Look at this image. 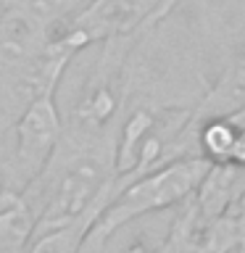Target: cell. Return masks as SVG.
Returning a JSON list of instances; mask_svg holds the SVG:
<instances>
[{
  "instance_id": "cell-1",
  "label": "cell",
  "mask_w": 245,
  "mask_h": 253,
  "mask_svg": "<svg viewBox=\"0 0 245 253\" xmlns=\"http://www.w3.org/2000/svg\"><path fill=\"white\" fill-rule=\"evenodd\" d=\"M119 129H90L66 124L45 169L24 190L37 216V232L92 216L98 221L103 209L126 185L116 166Z\"/></svg>"
},
{
  "instance_id": "cell-2",
  "label": "cell",
  "mask_w": 245,
  "mask_h": 253,
  "mask_svg": "<svg viewBox=\"0 0 245 253\" xmlns=\"http://www.w3.org/2000/svg\"><path fill=\"white\" fill-rule=\"evenodd\" d=\"M208 169L211 161H205L203 156H190L129 179L103 209L98 221L87 232L79 253H103L108 240L126 224L166 209H179L198 193Z\"/></svg>"
},
{
  "instance_id": "cell-3",
  "label": "cell",
  "mask_w": 245,
  "mask_h": 253,
  "mask_svg": "<svg viewBox=\"0 0 245 253\" xmlns=\"http://www.w3.org/2000/svg\"><path fill=\"white\" fill-rule=\"evenodd\" d=\"M61 134L63 111L58 106V92H47L16 119L11 142H8L5 153L0 156L3 187L24 193L29 182L50 161Z\"/></svg>"
},
{
  "instance_id": "cell-4",
  "label": "cell",
  "mask_w": 245,
  "mask_h": 253,
  "mask_svg": "<svg viewBox=\"0 0 245 253\" xmlns=\"http://www.w3.org/2000/svg\"><path fill=\"white\" fill-rule=\"evenodd\" d=\"M37 216L24 193L0 185V253H27Z\"/></svg>"
},
{
  "instance_id": "cell-5",
  "label": "cell",
  "mask_w": 245,
  "mask_h": 253,
  "mask_svg": "<svg viewBox=\"0 0 245 253\" xmlns=\"http://www.w3.org/2000/svg\"><path fill=\"white\" fill-rule=\"evenodd\" d=\"M245 243V221L235 213H224V216L213 221H195L185 237L179 253H235Z\"/></svg>"
},
{
  "instance_id": "cell-6",
  "label": "cell",
  "mask_w": 245,
  "mask_h": 253,
  "mask_svg": "<svg viewBox=\"0 0 245 253\" xmlns=\"http://www.w3.org/2000/svg\"><path fill=\"white\" fill-rule=\"evenodd\" d=\"M92 224H95V219L84 216V219L69 221V224L37 232L32 237L27 253H79V248H82V243H84L87 232L92 229Z\"/></svg>"
},
{
  "instance_id": "cell-7",
  "label": "cell",
  "mask_w": 245,
  "mask_h": 253,
  "mask_svg": "<svg viewBox=\"0 0 245 253\" xmlns=\"http://www.w3.org/2000/svg\"><path fill=\"white\" fill-rule=\"evenodd\" d=\"M24 13H29L42 29L53 35L61 24H66L79 8L87 5V0H19L16 3Z\"/></svg>"
},
{
  "instance_id": "cell-8",
  "label": "cell",
  "mask_w": 245,
  "mask_h": 253,
  "mask_svg": "<svg viewBox=\"0 0 245 253\" xmlns=\"http://www.w3.org/2000/svg\"><path fill=\"white\" fill-rule=\"evenodd\" d=\"M0 185H3V177H0Z\"/></svg>"
}]
</instances>
